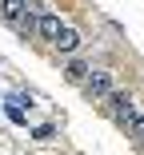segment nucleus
<instances>
[{"label":"nucleus","instance_id":"1","mask_svg":"<svg viewBox=\"0 0 144 155\" xmlns=\"http://www.w3.org/2000/svg\"><path fill=\"white\" fill-rule=\"evenodd\" d=\"M36 32H40L48 44H56L60 52H76V48H80L76 28H68L60 16H52V12H36Z\"/></svg>","mask_w":144,"mask_h":155},{"label":"nucleus","instance_id":"2","mask_svg":"<svg viewBox=\"0 0 144 155\" xmlns=\"http://www.w3.org/2000/svg\"><path fill=\"white\" fill-rule=\"evenodd\" d=\"M0 16L8 24H16V28H36V16L28 12L24 0H0Z\"/></svg>","mask_w":144,"mask_h":155},{"label":"nucleus","instance_id":"3","mask_svg":"<svg viewBox=\"0 0 144 155\" xmlns=\"http://www.w3.org/2000/svg\"><path fill=\"white\" fill-rule=\"evenodd\" d=\"M104 104H108V111H112V119H116V123H124V131H128V123H132V115H136V107H132V100H128V96H120V91H112V96H108Z\"/></svg>","mask_w":144,"mask_h":155},{"label":"nucleus","instance_id":"4","mask_svg":"<svg viewBox=\"0 0 144 155\" xmlns=\"http://www.w3.org/2000/svg\"><path fill=\"white\" fill-rule=\"evenodd\" d=\"M84 91H88V96L92 100H108L112 96V91H116V87H112V80H108V72H88V80H84Z\"/></svg>","mask_w":144,"mask_h":155},{"label":"nucleus","instance_id":"5","mask_svg":"<svg viewBox=\"0 0 144 155\" xmlns=\"http://www.w3.org/2000/svg\"><path fill=\"white\" fill-rule=\"evenodd\" d=\"M88 72H92L88 64H68V80H72V84H80V87H84V80H88Z\"/></svg>","mask_w":144,"mask_h":155},{"label":"nucleus","instance_id":"6","mask_svg":"<svg viewBox=\"0 0 144 155\" xmlns=\"http://www.w3.org/2000/svg\"><path fill=\"white\" fill-rule=\"evenodd\" d=\"M128 135L144 139V111H136V115H132V123H128Z\"/></svg>","mask_w":144,"mask_h":155},{"label":"nucleus","instance_id":"7","mask_svg":"<svg viewBox=\"0 0 144 155\" xmlns=\"http://www.w3.org/2000/svg\"><path fill=\"white\" fill-rule=\"evenodd\" d=\"M8 115H12L16 123H24V107H20V100H8Z\"/></svg>","mask_w":144,"mask_h":155}]
</instances>
